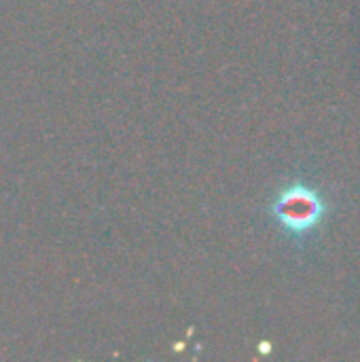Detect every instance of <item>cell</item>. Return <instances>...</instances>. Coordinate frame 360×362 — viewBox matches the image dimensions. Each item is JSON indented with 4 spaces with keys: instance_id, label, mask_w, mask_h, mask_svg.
<instances>
[{
    "instance_id": "cell-1",
    "label": "cell",
    "mask_w": 360,
    "mask_h": 362,
    "mask_svg": "<svg viewBox=\"0 0 360 362\" xmlns=\"http://www.w3.org/2000/svg\"><path fill=\"white\" fill-rule=\"evenodd\" d=\"M272 214L291 235H306L325 216L323 197L306 185H293L272 206Z\"/></svg>"
}]
</instances>
